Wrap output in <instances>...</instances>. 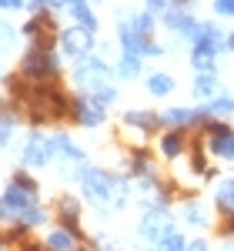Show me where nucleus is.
<instances>
[{
	"instance_id": "b1692460",
	"label": "nucleus",
	"mask_w": 234,
	"mask_h": 251,
	"mask_svg": "<svg viewBox=\"0 0 234 251\" xmlns=\"http://www.w3.org/2000/svg\"><path fill=\"white\" fill-rule=\"evenodd\" d=\"M44 245H47V251H74L80 245L74 234L67 231V228H60V225H54L50 231L44 234Z\"/></svg>"
},
{
	"instance_id": "79ce46f5",
	"label": "nucleus",
	"mask_w": 234,
	"mask_h": 251,
	"mask_svg": "<svg viewBox=\"0 0 234 251\" xmlns=\"http://www.w3.org/2000/svg\"><path fill=\"white\" fill-rule=\"evenodd\" d=\"M60 7H70V3H77V0H57Z\"/></svg>"
},
{
	"instance_id": "58836bf2",
	"label": "nucleus",
	"mask_w": 234,
	"mask_h": 251,
	"mask_svg": "<svg viewBox=\"0 0 234 251\" xmlns=\"http://www.w3.org/2000/svg\"><path fill=\"white\" fill-rule=\"evenodd\" d=\"M0 251H10V245L3 241V234H0Z\"/></svg>"
},
{
	"instance_id": "ea45409f",
	"label": "nucleus",
	"mask_w": 234,
	"mask_h": 251,
	"mask_svg": "<svg viewBox=\"0 0 234 251\" xmlns=\"http://www.w3.org/2000/svg\"><path fill=\"white\" fill-rule=\"evenodd\" d=\"M221 251H234V241H224V248Z\"/></svg>"
},
{
	"instance_id": "ddd939ff",
	"label": "nucleus",
	"mask_w": 234,
	"mask_h": 251,
	"mask_svg": "<svg viewBox=\"0 0 234 251\" xmlns=\"http://www.w3.org/2000/svg\"><path fill=\"white\" fill-rule=\"evenodd\" d=\"M54 218H57L60 228H67V231L74 234L77 241H91V234L84 231V225H80V218H84V208H80V201L74 198V194H60V198H57Z\"/></svg>"
},
{
	"instance_id": "412c9836",
	"label": "nucleus",
	"mask_w": 234,
	"mask_h": 251,
	"mask_svg": "<svg viewBox=\"0 0 234 251\" xmlns=\"http://www.w3.org/2000/svg\"><path fill=\"white\" fill-rule=\"evenodd\" d=\"M187 60H191V71H194V74H221V57L211 54V50L187 47Z\"/></svg>"
},
{
	"instance_id": "c9c22d12",
	"label": "nucleus",
	"mask_w": 234,
	"mask_h": 251,
	"mask_svg": "<svg viewBox=\"0 0 234 251\" xmlns=\"http://www.w3.org/2000/svg\"><path fill=\"white\" fill-rule=\"evenodd\" d=\"M20 251H47V245H44V241H30V238H27V241L20 245Z\"/></svg>"
},
{
	"instance_id": "a211bd4d",
	"label": "nucleus",
	"mask_w": 234,
	"mask_h": 251,
	"mask_svg": "<svg viewBox=\"0 0 234 251\" xmlns=\"http://www.w3.org/2000/svg\"><path fill=\"white\" fill-rule=\"evenodd\" d=\"M147 74L144 71V60L140 57H131V54H117L114 57V80L117 84H134Z\"/></svg>"
},
{
	"instance_id": "39448f33",
	"label": "nucleus",
	"mask_w": 234,
	"mask_h": 251,
	"mask_svg": "<svg viewBox=\"0 0 234 251\" xmlns=\"http://www.w3.org/2000/svg\"><path fill=\"white\" fill-rule=\"evenodd\" d=\"M204 144H208V157L217 164H234V124L231 121H221V117H208L201 124Z\"/></svg>"
},
{
	"instance_id": "a878e982",
	"label": "nucleus",
	"mask_w": 234,
	"mask_h": 251,
	"mask_svg": "<svg viewBox=\"0 0 234 251\" xmlns=\"http://www.w3.org/2000/svg\"><path fill=\"white\" fill-rule=\"evenodd\" d=\"M47 221H50V211H47L44 204H37V208H30V211L23 214L20 221H14V225H23L27 231H37V228H44Z\"/></svg>"
},
{
	"instance_id": "4c0bfd02",
	"label": "nucleus",
	"mask_w": 234,
	"mask_h": 251,
	"mask_svg": "<svg viewBox=\"0 0 234 251\" xmlns=\"http://www.w3.org/2000/svg\"><path fill=\"white\" fill-rule=\"evenodd\" d=\"M228 50H231V54H234V30H231V34H228Z\"/></svg>"
},
{
	"instance_id": "a19ab883",
	"label": "nucleus",
	"mask_w": 234,
	"mask_h": 251,
	"mask_svg": "<svg viewBox=\"0 0 234 251\" xmlns=\"http://www.w3.org/2000/svg\"><path fill=\"white\" fill-rule=\"evenodd\" d=\"M144 251H164V248H161V245H147Z\"/></svg>"
},
{
	"instance_id": "393cba45",
	"label": "nucleus",
	"mask_w": 234,
	"mask_h": 251,
	"mask_svg": "<svg viewBox=\"0 0 234 251\" xmlns=\"http://www.w3.org/2000/svg\"><path fill=\"white\" fill-rule=\"evenodd\" d=\"M208 107V114L211 117H221V121H234V91H221V94L214 97V100H208L204 104Z\"/></svg>"
},
{
	"instance_id": "0eeeda50",
	"label": "nucleus",
	"mask_w": 234,
	"mask_h": 251,
	"mask_svg": "<svg viewBox=\"0 0 234 251\" xmlns=\"http://www.w3.org/2000/svg\"><path fill=\"white\" fill-rule=\"evenodd\" d=\"M57 50H60V57L77 64V60L97 54V34L84 30L77 24H67V27H60V34H57Z\"/></svg>"
},
{
	"instance_id": "f03ea898",
	"label": "nucleus",
	"mask_w": 234,
	"mask_h": 251,
	"mask_svg": "<svg viewBox=\"0 0 234 251\" xmlns=\"http://www.w3.org/2000/svg\"><path fill=\"white\" fill-rule=\"evenodd\" d=\"M17 74L30 84H60L64 80V57L57 47H27Z\"/></svg>"
},
{
	"instance_id": "2eb2a0df",
	"label": "nucleus",
	"mask_w": 234,
	"mask_h": 251,
	"mask_svg": "<svg viewBox=\"0 0 234 251\" xmlns=\"http://www.w3.org/2000/svg\"><path fill=\"white\" fill-rule=\"evenodd\" d=\"M187 151H191V131L164 127V131L157 134V157H161V161L174 164V161H181V157H187Z\"/></svg>"
},
{
	"instance_id": "f704fd0d",
	"label": "nucleus",
	"mask_w": 234,
	"mask_h": 251,
	"mask_svg": "<svg viewBox=\"0 0 234 251\" xmlns=\"http://www.w3.org/2000/svg\"><path fill=\"white\" fill-rule=\"evenodd\" d=\"M0 10H7V14H17V10H27V0H0Z\"/></svg>"
},
{
	"instance_id": "dca6fc26",
	"label": "nucleus",
	"mask_w": 234,
	"mask_h": 251,
	"mask_svg": "<svg viewBox=\"0 0 234 251\" xmlns=\"http://www.w3.org/2000/svg\"><path fill=\"white\" fill-rule=\"evenodd\" d=\"M54 141H57V164H64V168H80V164H87V151L74 141L70 131L57 127V131H54Z\"/></svg>"
},
{
	"instance_id": "9d476101",
	"label": "nucleus",
	"mask_w": 234,
	"mask_h": 251,
	"mask_svg": "<svg viewBox=\"0 0 234 251\" xmlns=\"http://www.w3.org/2000/svg\"><path fill=\"white\" fill-rule=\"evenodd\" d=\"M174 214L181 225H187V228H194V231H208V228H214V208H208V201H201L197 194L191 198H181L174 204Z\"/></svg>"
},
{
	"instance_id": "7c9ffc66",
	"label": "nucleus",
	"mask_w": 234,
	"mask_h": 251,
	"mask_svg": "<svg viewBox=\"0 0 234 251\" xmlns=\"http://www.w3.org/2000/svg\"><path fill=\"white\" fill-rule=\"evenodd\" d=\"M27 10L30 14H57L60 3L57 0H27Z\"/></svg>"
},
{
	"instance_id": "a18cd8bd",
	"label": "nucleus",
	"mask_w": 234,
	"mask_h": 251,
	"mask_svg": "<svg viewBox=\"0 0 234 251\" xmlns=\"http://www.w3.org/2000/svg\"><path fill=\"white\" fill-rule=\"evenodd\" d=\"M87 3H104V0H87Z\"/></svg>"
},
{
	"instance_id": "f257e3e1",
	"label": "nucleus",
	"mask_w": 234,
	"mask_h": 251,
	"mask_svg": "<svg viewBox=\"0 0 234 251\" xmlns=\"http://www.w3.org/2000/svg\"><path fill=\"white\" fill-rule=\"evenodd\" d=\"M67 177L77 181L80 198L91 204V208H111L117 194V184H120V174L111 171V168H100V164H80V168H67Z\"/></svg>"
},
{
	"instance_id": "6e6552de",
	"label": "nucleus",
	"mask_w": 234,
	"mask_h": 251,
	"mask_svg": "<svg viewBox=\"0 0 234 251\" xmlns=\"http://www.w3.org/2000/svg\"><path fill=\"white\" fill-rule=\"evenodd\" d=\"M177 228V214L171 208H144L137 218V234L147 241V245H161L164 234Z\"/></svg>"
},
{
	"instance_id": "cd10ccee",
	"label": "nucleus",
	"mask_w": 234,
	"mask_h": 251,
	"mask_svg": "<svg viewBox=\"0 0 234 251\" xmlns=\"http://www.w3.org/2000/svg\"><path fill=\"white\" fill-rule=\"evenodd\" d=\"M187 234H181V228H174V231H167L164 234V241H161V248L164 251H187Z\"/></svg>"
},
{
	"instance_id": "2f4dec72",
	"label": "nucleus",
	"mask_w": 234,
	"mask_h": 251,
	"mask_svg": "<svg viewBox=\"0 0 234 251\" xmlns=\"http://www.w3.org/2000/svg\"><path fill=\"white\" fill-rule=\"evenodd\" d=\"M211 10L221 20H234V0H211Z\"/></svg>"
},
{
	"instance_id": "6ab92c4d",
	"label": "nucleus",
	"mask_w": 234,
	"mask_h": 251,
	"mask_svg": "<svg viewBox=\"0 0 234 251\" xmlns=\"http://www.w3.org/2000/svg\"><path fill=\"white\" fill-rule=\"evenodd\" d=\"M221 91H224V84H221V74H194V80H191V97H194L197 104H208V100H214Z\"/></svg>"
},
{
	"instance_id": "f8f14e48",
	"label": "nucleus",
	"mask_w": 234,
	"mask_h": 251,
	"mask_svg": "<svg viewBox=\"0 0 234 251\" xmlns=\"http://www.w3.org/2000/svg\"><path fill=\"white\" fill-rule=\"evenodd\" d=\"M197 24H201V20L194 17V10L184 7V3H171V7L161 14V27H167V30H171L177 40H184V44H191Z\"/></svg>"
},
{
	"instance_id": "1a4fd4ad",
	"label": "nucleus",
	"mask_w": 234,
	"mask_h": 251,
	"mask_svg": "<svg viewBox=\"0 0 234 251\" xmlns=\"http://www.w3.org/2000/svg\"><path fill=\"white\" fill-rule=\"evenodd\" d=\"M70 124H77L84 131H100L107 124V107H100L91 94L74 91V97H70Z\"/></svg>"
},
{
	"instance_id": "423d86ee",
	"label": "nucleus",
	"mask_w": 234,
	"mask_h": 251,
	"mask_svg": "<svg viewBox=\"0 0 234 251\" xmlns=\"http://www.w3.org/2000/svg\"><path fill=\"white\" fill-rule=\"evenodd\" d=\"M40 204V191H30L17 181H7L3 191H0V225H14L20 221L30 208Z\"/></svg>"
},
{
	"instance_id": "4be33fe9",
	"label": "nucleus",
	"mask_w": 234,
	"mask_h": 251,
	"mask_svg": "<svg viewBox=\"0 0 234 251\" xmlns=\"http://www.w3.org/2000/svg\"><path fill=\"white\" fill-rule=\"evenodd\" d=\"M20 121H23V114H20L17 107H3L0 111V148H7L14 137H17V131H20Z\"/></svg>"
},
{
	"instance_id": "e433bc0d",
	"label": "nucleus",
	"mask_w": 234,
	"mask_h": 251,
	"mask_svg": "<svg viewBox=\"0 0 234 251\" xmlns=\"http://www.w3.org/2000/svg\"><path fill=\"white\" fill-rule=\"evenodd\" d=\"M74 251H94V248H91V241H80V245H77Z\"/></svg>"
},
{
	"instance_id": "c85d7f7f",
	"label": "nucleus",
	"mask_w": 234,
	"mask_h": 251,
	"mask_svg": "<svg viewBox=\"0 0 234 251\" xmlns=\"http://www.w3.org/2000/svg\"><path fill=\"white\" fill-rule=\"evenodd\" d=\"M214 228H217V234H221L224 241H234V214H217Z\"/></svg>"
},
{
	"instance_id": "bb28decb",
	"label": "nucleus",
	"mask_w": 234,
	"mask_h": 251,
	"mask_svg": "<svg viewBox=\"0 0 234 251\" xmlns=\"http://www.w3.org/2000/svg\"><path fill=\"white\" fill-rule=\"evenodd\" d=\"M94 100H97L100 107H107V111H111V107H114L117 100H120V84H107V87H100V91H94Z\"/></svg>"
},
{
	"instance_id": "72a5a7b5",
	"label": "nucleus",
	"mask_w": 234,
	"mask_h": 251,
	"mask_svg": "<svg viewBox=\"0 0 234 251\" xmlns=\"http://www.w3.org/2000/svg\"><path fill=\"white\" fill-rule=\"evenodd\" d=\"M187 251H211V241H208V234H194V238L187 241Z\"/></svg>"
},
{
	"instance_id": "aec40b11",
	"label": "nucleus",
	"mask_w": 234,
	"mask_h": 251,
	"mask_svg": "<svg viewBox=\"0 0 234 251\" xmlns=\"http://www.w3.org/2000/svg\"><path fill=\"white\" fill-rule=\"evenodd\" d=\"M67 14H70V24H77V27H84V30H91V34L100 30V20H97V14H94V3L77 0V3L67 7Z\"/></svg>"
},
{
	"instance_id": "20e7f679",
	"label": "nucleus",
	"mask_w": 234,
	"mask_h": 251,
	"mask_svg": "<svg viewBox=\"0 0 234 251\" xmlns=\"http://www.w3.org/2000/svg\"><path fill=\"white\" fill-rule=\"evenodd\" d=\"M70 84L77 91H84V94H94V91L107 87V84H117L114 80V60L100 57V54H91V57L77 60L70 67Z\"/></svg>"
},
{
	"instance_id": "5701e85b",
	"label": "nucleus",
	"mask_w": 234,
	"mask_h": 251,
	"mask_svg": "<svg viewBox=\"0 0 234 251\" xmlns=\"http://www.w3.org/2000/svg\"><path fill=\"white\" fill-rule=\"evenodd\" d=\"M214 211L217 214H234V174L217 181V188H214Z\"/></svg>"
},
{
	"instance_id": "473e14b6",
	"label": "nucleus",
	"mask_w": 234,
	"mask_h": 251,
	"mask_svg": "<svg viewBox=\"0 0 234 251\" xmlns=\"http://www.w3.org/2000/svg\"><path fill=\"white\" fill-rule=\"evenodd\" d=\"M171 3H174V0H144V10H151V14H157V17H161Z\"/></svg>"
},
{
	"instance_id": "7ed1b4c3",
	"label": "nucleus",
	"mask_w": 234,
	"mask_h": 251,
	"mask_svg": "<svg viewBox=\"0 0 234 251\" xmlns=\"http://www.w3.org/2000/svg\"><path fill=\"white\" fill-rule=\"evenodd\" d=\"M17 164L27 168V171H44L50 164H57V141H54V131H40V127H30L23 144L17 148Z\"/></svg>"
},
{
	"instance_id": "c03bdc74",
	"label": "nucleus",
	"mask_w": 234,
	"mask_h": 251,
	"mask_svg": "<svg viewBox=\"0 0 234 251\" xmlns=\"http://www.w3.org/2000/svg\"><path fill=\"white\" fill-rule=\"evenodd\" d=\"M3 77H7V74H3V64H0V80H3Z\"/></svg>"
},
{
	"instance_id": "37998d69",
	"label": "nucleus",
	"mask_w": 234,
	"mask_h": 251,
	"mask_svg": "<svg viewBox=\"0 0 234 251\" xmlns=\"http://www.w3.org/2000/svg\"><path fill=\"white\" fill-rule=\"evenodd\" d=\"M3 107H7V100H3V94H0V111H3Z\"/></svg>"
},
{
	"instance_id": "9b49d317",
	"label": "nucleus",
	"mask_w": 234,
	"mask_h": 251,
	"mask_svg": "<svg viewBox=\"0 0 234 251\" xmlns=\"http://www.w3.org/2000/svg\"><path fill=\"white\" fill-rule=\"evenodd\" d=\"M120 127L134 131L140 141H151V137H157L164 131L161 127V111H154V107H127L120 114Z\"/></svg>"
},
{
	"instance_id": "c756f323",
	"label": "nucleus",
	"mask_w": 234,
	"mask_h": 251,
	"mask_svg": "<svg viewBox=\"0 0 234 251\" xmlns=\"http://www.w3.org/2000/svg\"><path fill=\"white\" fill-rule=\"evenodd\" d=\"M17 40H20V30H17V27H10V24H3V20H0V47H3V50H10V47H14Z\"/></svg>"
},
{
	"instance_id": "f3484780",
	"label": "nucleus",
	"mask_w": 234,
	"mask_h": 251,
	"mask_svg": "<svg viewBox=\"0 0 234 251\" xmlns=\"http://www.w3.org/2000/svg\"><path fill=\"white\" fill-rule=\"evenodd\" d=\"M140 80H144V91L154 97V100H167L177 91V77L171 71H147Z\"/></svg>"
},
{
	"instance_id": "4468645a",
	"label": "nucleus",
	"mask_w": 234,
	"mask_h": 251,
	"mask_svg": "<svg viewBox=\"0 0 234 251\" xmlns=\"http://www.w3.org/2000/svg\"><path fill=\"white\" fill-rule=\"evenodd\" d=\"M187 47L211 50V54H217V57H224V54H228V34L221 30V24H217V20H201Z\"/></svg>"
}]
</instances>
